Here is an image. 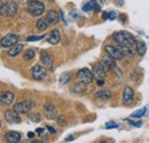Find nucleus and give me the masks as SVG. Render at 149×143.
<instances>
[{
    "instance_id": "nucleus-36",
    "label": "nucleus",
    "mask_w": 149,
    "mask_h": 143,
    "mask_svg": "<svg viewBox=\"0 0 149 143\" xmlns=\"http://www.w3.org/2000/svg\"><path fill=\"white\" fill-rule=\"evenodd\" d=\"M119 19H120V22H122V23H125V21H126V16H125V15H120V16H119Z\"/></svg>"
},
{
    "instance_id": "nucleus-2",
    "label": "nucleus",
    "mask_w": 149,
    "mask_h": 143,
    "mask_svg": "<svg viewBox=\"0 0 149 143\" xmlns=\"http://www.w3.org/2000/svg\"><path fill=\"white\" fill-rule=\"evenodd\" d=\"M17 13V6L14 1H2L0 7V14L6 17H12Z\"/></svg>"
},
{
    "instance_id": "nucleus-41",
    "label": "nucleus",
    "mask_w": 149,
    "mask_h": 143,
    "mask_svg": "<svg viewBox=\"0 0 149 143\" xmlns=\"http://www.w3.org/2000/svg\"><path fill=\"white\" fill-rule=\"evenodd\" d=\"M1 5H2V1H1V0H0V7H1Z\"/></svg>"
},
{
    "instance_id": "nucleus-33",
    "label": "nucleus",
    "mask_w": 149,
    "mask_h": 143,
    "mask_svg": "<svg viewBox=\"0 0 149 143\" xmlns=\"http://www.w3.org/2000/svg\"><path fill=\"white\" fill-rule=\"evenodd\" d=\"M126 121L129 123V124H131L132 126H135V127H141V121H132V120H130V119H126Z\"/></svg>"
},
{
    "instance_id": "nucleus-26",
    "label": "nucleus",
    "mask_w": 149,
    "mask_h": 143,
    "mask_svg": "<svg viewBox=\"0 0 149 143\" xmlns=\"http://www.w3.org/2000/svg\"><path fill=\"white\" fill-rule=\"evenodd\" d=\"M23 58L25 61H31L32 58H35V51L33 49H28L23 55Z\"/></svg>"
},
{
    "instance_id": "nucleus-27",
    "label": "nucleus",
    "mask_w": 149,
    "mask_h": 143,
    "mask_svg": "<svg viewBox=\"0 0 149 143\" xmlns=\"http://www.w3.org/2000/svg\"><path fill=\"white\" fill-rule=\"evenodd\" d=\"M146 112H147V109H146V108H142V109H140V110L133 112V113H132V117H133V118H140V117H142Z\"/></svg>"
},
{
    "instance_id": "nucleus-13",
    "label": "nucleus",
    "mask_w": 149,
    "mask_h": 143,
    "mask_svg": "<svg viewBox=\"0 0 149 143\" xmlns=\"http://www.w3.org/2000/svg\"><path fill=\"white\" fill-rule=\"evenodd\" d=\"M44 112H45V116L47 119H55L57 117V110L54 107V104L52 103H45L44 106Z\"/></svg>"
},
{
    "instance_id": "nucleus-39",
    "label": "nucleus",
    "mask_w": 149,
    "mask_h": 143,
    "mask_svg": "<svg viewBox=\"0 0 149 143\" xmlns=\"http://www.w3.org/2000/svg\"><path fill=\"white\" fill-rule=\"evenodd\" d=\"M36 132H37L38 134H41V133L44 132V128H37V129H36Z\"/></svg>"
},
{
    "instance_id": "nucleus-25",
    "label": "nucleus",
    "mask_w": 149,
    "mask_h": 143,
    "mask_svg": "<svg viewBox=\"0 0 149 143\" xmlns=\"http://www.w3.org/2000/svg\"><path fill=\"white\" fill-rule=\"evenodd\" d=\"M70 78H71L70 72H63V73L60 76V84H62V85L68 84L69 80H70Z\"/></svg>"
},
{
    "instance_id": "nucleus-18",
    "label": "nucleus",
    "mask_w": 149,
    "mask_h": 143,
    "mask_svg": "<svg viewBox=\"0 0 149 143\" xmlns=\"http://www.w3.org/2000/svg\"><path fill=\"white\" fill-rule=\"evenodd\" d=\"M87 90V86H86V84H84L83 81H80V83H76L74 84V86L71 87V90L76 93V94H83V93H85Z\"/></svg>"
},
{
    "instance_id": "nucleus-8",
    "label": "nucleus",
    "mask_w": 149,
    "mask_h": 143,
    "mask_svg": "<svg viewBox=\"0 0 149 143\" xmlns=\"http://www.w3.org/2000/svg\"><path fill=\"white\" fill-rule=\"evenodd\" d=\"M106 73L107 71L102 68L101 64L96 65L93 69V76L97 79V85H102L104 83V79H106Z\"/></svg>"
},
{
    "instance_id": "nucleus-29",
    "label": "nucleus",
    "mask_w": 149,
    "mask_h": 143,
    "mask_svg": "<svg viewBox=\"0 0 149 143\" xmlns=\"http://www.w3.org/2000/svg\"><path fill=\"white\" fill-rule=\"evenodd\" d=\"M45 36H30L26 38V40L28 41H37V40H40V39H42Z\"/></svg>"
},
{
    "instance_id": "nucleus-11",
    "label": "nucleus",
    "mask_w": 149,
    "mask_h": 143,
    "mask_svg": "<svg viewBox=\"0 0 149 143\" xmlns=\"http://www.w3.org/2000/svg\"><path fill=\"white\" fill-rule=\"evenodd\" d=\"M102 68L106 70V71H111V70H115L116 69V60H113L111 56H106L102 58L101 63Z\"/></svg>"
},
{
    "instance_id": "nucleus-20",
    "label": "nucleus",
    "mask_w": 149,
    "mask_h": 143,
    "mask_svg": "<svg viewBox=\"0 0 149 143\" xmlns=\"http://www.w3.org/2000/svg\"><path fill=\"white\" fill-rule=\"evenodd\" d=\"M49 21L47 19V17H42L40 19H38L37 22V29L39 31H45L48 26H49Z\"/></svg>"
},
{
    "instance_id": "nucleus-19",
    "label": "nucleus",
    "mask_w": 149,
    "mask_h": 143,
    "mask_svg": "<svg viewBox=\"0 0 149 143\" xmlns=\"http://www.w3.org/2000/svg\"><path fill=\"white\" fill-rule=\"evenodd\" d=\"M47 19L49 21L51 24H57L60 22V15L55 10H49L47 13Z\"/></svg>"
},
{
    "instance_id": "nucleus-14",
    "label": "nucleus",
    "mask_w": 149,
    "mask_h": 143,
    "mask_svg": "<svg viewBox=\"0 0 149 143\" xmlns=\"http://www.w3.org/2000/svg\"><path fill=\"white\" fill-rule=\"evenodd\" d=\"M40 60H41V63L45 65V68L47 70H53V58L47 52H41Z\"/></svg>"
},
{
    "instance_id": "nucleus-23",
    "label": "nucleus",
    "mask_w": 149,
    "mask_h": 143,
    "mask_svg": "<svg viewBox=\"0 0 149 143\" xmlns=\"http://www.w3.org/2000/svg\"><path fill=\"white\" fill-rule=\"evenodd\" d=\"M95 96L97 99H101V100H108L111 97V93L109 90H99L95 93Z\"/></svg>"
},
{
    "instance_id": "nucleus-24",
    "label": "nucleus",
    "mask_w": 149,
    "mask_h": 143,
    "mask_svg": "<svg viewBox=\"0 0 149 143\" xmlns=\"http://www.w3.org/2000/svg\"><path fill=\"white\" fill-rule=\"evenodd\" d=\"M119 48H120L122 53L124 54V56H132V55H134V53L136 52V51H135V48L133 47V45H132V46H124V47H119Z\"/></svg>"
},
{
    "instance_id": "nucleus-5",
    "label": "nucleus",
    "mask_w": 149,
    "mask_h": 143,
    "mask_svg": "<svg viewBox=\"0 0 149 143\" xmlns=\"http://www.w3.org/2000/svg\"><path fill=\"white\" fill-rule=\"evenodd\" d=\"M104 49H106L107 54L109 56H111L112 58L116 60V61H122L125 57L124 54L122 53V51H120L119 47H115V46H111V45H107L104 47Z\"/></svg>"
},
{
    "instance_id": "nucleus-4",
    "label": "nucleus",
    "mask_w": 149,
    "mask_h": 143,
    "mask_svg": "<svg viewBox=\"0 0 149 143\" xmlns=\"http://www.w3.org/2000/svg\"><path fill=\"white\" fill-rule=\"evenodd\" d=\"M33 102L32 101H22V102H19L16 103L14 107H13V110L15 112H17L19 115H23V113H26L29 112L32 108H33Z\"/></svg>"
},
{
    "instance_id": "nucleus-37",
    "label": "nucleus",
    "mask_w": 149,
    "mask_h": 143,
    "mask_svg": "<svg viewBox=\"0 0 149 143\" xmlns=\"http://www.w3.org/2000/svg\"><path fill=\"white\" fill-rule=\"evenodd\" d=\"M72 140H74V136H71V135H70V136H68V137L65 139V142H71Z\"/></svg>"
},
{
    "instance_id": "nucleus-10",
    "label": "nucleus",
    "mask_w": 149,
    "mask_h": 143,
    "mask_svg": "<svg viewBox=\"0 0 149 143\" xmlns=\"http://www.w3.org/2000/svg\"><path fill=\"white\" fill-rule=\"evenodd\" d=\"M5 119L8 124H19L21 123V117L14 110H7L5 112Z\"/></svg>"
},
{
    "instance_id": "nucleus-31",
    "label": "nucleus",
    "mask_w": 149,
    "mask_h": 143,
    "mask_svg": "<svg viewBox=\"0 0 149 143\" xmlns=\"http://www.w3.org/2000/svg\"><path fill=\"white\" fill-rule=\"evenodd\" d=\"M57 123H58L60 125H64V124L67 123V119H65V117H64V116H60V117L57 118Z\"/></svg>"
},
{
    "instance_id": "nucleus-21",
    "label": "nucleus",
    "mask_w": 149,
    "mask_h": 143,
    "mask_svg": "<svg viewBox=\"0 0 149 143\" xmlns=\"http://www.w3.org/2000/svg\"><path fill=\"white\" fill-rule=\"evenodd\" d=\"M135 51H136V53L139 54L140 56H143L146 54V52H147V46H146L145 41L138 40L136 41V48H135Z\"/></svg>"
},
{
    "instance_id": "nucleus-15",
    "label": "nucleus",
    "mask_w": 149,
    "mask_h": 143,
    "mask_svg": "<svg viewBox=\"0 0 149 143\" xmlns=\"http://www.w3.org/2000/svg\"><path fill=\"white\" fill-rule=\"evenodd\" d=\"M133 97H134V92L131 87H125L124 92H123V103L129 106L132 103L133 101Z\"/></svg>"
},
{
    "instance_id": "nucleus-17",
    "label": "nucleus",
    "mask_w": 149,
    "mask_h": 143,
    "mask_svg": "<svg viewBox=\"0 0 149 143\" xmlns=\"http://www.w3.org/2000/svg\"><path fill=\"white\" fill-rule=\"evenodd\" d=\"M19 140H21V134H19V132L12 131V132H8V133L6 134V141H7V142L17 143V142H19Z\"/></svg>"
},
{
    "instance_id": "nucleus-34",
    "label": "nucleus",
    "mask_w": 149,
    "mask_h": 143,
    "mask_svg": "<svg viewBox=\"0 0 149 143\" xmlns=\"http://www.w3.org/2000/svg\"><path fill=\"white\" fill-rule=\"evenodd\" d=\"M108 18L109 19H115L116 18V13L115 12H110V13H108Z\"/></svg>"
},
{
    "instance_id": "nucleus-28",
    "label": "nucleus",
    "mask_w": 149,
    "mask_h": 143,
    "mask_svg": "<svg viewBox=\"0 0 149 143\" xmlns=\"http://www.w3.org/2000/svg\"><path fill=\"white\" fill-rule=\"evenodd\" d=\"M29 118H30V120H32V121H35V123H38V121H40L41 116H40V113H31V115L29 116Z\"/></svg>"
},
{
    "instance_id": "nucleus-38",
    "label": "nucleus",
    "mask_w": 149,
    "mask_h": 143,
    "mask_svg": "<svg viewBox=\"0 0 149 143\" xmlns=\"http://www.w3.org/2000/svg\"><path fill=\"white\" fill-rule=\"evenodd\" d=\"M102 18H103V19H107V18H108V13H107V12H104V13L102 14Z\"/></svg>"
},
{
    "instance_id": "nucleus-6",
    "label": "nucleus",
    "mask_w": 149,
    "mask_h": 143,
    "mask_svg": "<svg viewBox=\"0 0 149 143\" xmlns=\"http://www.w3.org/2000/svg\"><path fill=\"white\" fill-rule=\"evenodd\" d=\"M77 76H78L79 80H80V81H83V83H84V84H86V85L91 84L94 79L93 73L90 71L88 69H81V70H79Z\"/></svg>"
},
{
    "instance_id": "nucleus-32",
    "label": "nucleus",
    "mask_w": 149,
    "mask_h": 143,
    "mask_svg": "<svg viewBox=\"0 0 149 143\" xmlns=\"http://www.w3.org/2000/svg\"><path fill=\"white\" fill-rule=\"evenodd\" d=\"M106 127L107 128H117L118 127V124L117 123H113V121H109L106 124Z\"/></svg>"
},
{
    "instance_id": "nucleus-7",
    "label": "nucleus",
    "mask_w": 149,
    "mask_h": 143,
    "mask_svg": "<svg viewBox=\"0 0 149 143\" xmlns=\"http://www.w3.org/2000/svg\"><path fill=\"white\" fill-rule=\"evenodd\" d=\"M31 74L35 80H42L46 78L47 70H46V68H44L41 65H35L31 70Z\"/></svg>"
},
{
    "instance_id": "nucleus-35",
    "label": "nucleus",
    "mask_w": 149,
    "mask_h": 143,
    "mask_svg": "<svg viewBox=\"0 0 149 143\" xmlns=\"http://www.w3.org/2000/svg\"><path fill=\"white\" fill-rule=\"evenodd\" d=\"M47 129L49 131V133H51V134H55L56 133L55 128H53V127H51V126H47Z\"/></svg>"
},
{
    "instance_id": "nucleus-9",
    "label": "nucleus",
    "mask_w": 149,
    "mask_h": 143,
    "mask_svg": "<svg viewBox=\"0 0 149 143\" xmlns=\"http://www.w3.org/2000/svg\"><path fill=\"white\" fill-rule=\"evenodd\" d=\"M19 40V37L17 35H7L1 39V46L2 47H12L13 45L17 44V41Z\"/></svg>"
},
{
    "instance_id": "nucleus-1",
    "label": "nucleus",
    "mask_w": 149,
    "mask_h": 143,
    "mask_svg": "<svg viewBox=\"0 0 149 143\" xmlns=\"http://www.w3.org/2000/svg\"><path fill=\"white\" fill-rule=\"evenodd\" d=\"M113 41L119 46V47H124V46H132L135 44V39L134 37L131 35L127 31H119V32H115L112 35Z\"/></svg>"
},
{
    "instance_id": "nucleus-22",
    "label": "nucleus",
    "mask_w": 149,
    "mask_h": 143,
    "mask_svg": "<svg viewBox=\"0 0 149 143\" xmlns=\"http://www.w3.org/2000/svg\"><path fill=\"white\" fill-rule=\"evenodd\" d=\"M22 49H23V45L15 44V45H13L10 47V49H8V55L9 56H16V55H19L22 52Z\"/></svg>"
},
{
    "instance_id": "nucleus-3",
    "label": "nucleus",
    "mask_w": 149,
    "mask_h": 143,
    "mask_svg": "<svg viewBox=\"0 0 149 143\" xmlns=\"http://www.w3.org/2000/svg\"><path fill=\"white\" fill-rule=\"evenodd\" d=\"M45 10V5L41 1L38 0H31L28 3V12L32 15V16H40L42 15Z\"/></svg>"
},
{
    "instance_id": "nucleus-40",
    "label": "nucleus",
    "mask_w": 149,
    "mask_h": 143,
    "mask_svg": "<svg viewBox=\"0 0 149 143\" xmlns=\"http://www.w3.org/2000/svg\"><path fill=\"white\" fill-rule=\"evenodd\" d=\"M28 136H29V137H33V136H35V133L30 132V133H28Z\"/></svg>"
},
{
    "instance_id": "nucleus-16",
    "label": "nucleus",
    "mask_w": 149,
    "mask_h": 143,
    "mask_svg": "<svg viewBox=\"0 0 149 143\" xmlns=\"http://www.w3.org/2000/svg\"><path fill=\"white\" fill-rule=\"evenodd\" d=\"M60 39H61V36H60V31L58 30H53L48 36H47V41L52 45H56L60 42Z\"/></svg>"
},
{
    "instance_id": "nucleus-30",
    "label": "nucleus",
    "mask_w": 149,
    "mask_h": 143,
    "mask_svg": "<svg viewBox=\"0 0 149 143\" xmlns=\"http://www.w3.org/2000/svg\"><path fill=\"white\" fill-rule=\"evenodd\" d=\"M92 9H93L92 3H86V5L83 6V10H84V12H91Z\"/></svg>"
},
{
    "instance_id": "nucleus-12",
    "label": "nucleus",
    "mask_w": 149,
    "mask_h": 143,
    "mask_svg": "<svg viewBox=\"0 0 149 143\" xmlns=\"http://www.w3.org/2000/svg\"><path fill=\"white\" fill-rule=\"evenodd\" d=\"M14 99H15V95L12 93V92H2L0 94V104L2 106H10L13 102H14Z\"/></svg>"
}]
</instances>
